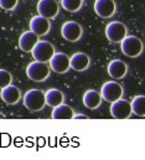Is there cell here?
Segmentation results:
<instances>
[{
  "label": "cell",
  "mask_w": 145,
  "mask_h": 160,
  "mask_svg": "<svg viewBox=\"0 0 145 160\" xmlns=\"http://www.w3.org/2000/svg\"><path fill=\"white\" fill-rule=\"evenodd\" d=\"M24 106L30 111V112H40L45 108L46 101H45V92L41 89L32 88L29 89L22 98Z\"/></svg>",
  "instance_id": "6da1fadb"
},
{
  "label": "cell",
  "mask_w": 145,
  "mask_h": 160,
  "mask_svg": "<svg viewBox=\"0 0 145 160\" xmlns=\"http://www.w3.org/2000/svg\"><path fill=\"white\" fill-rule=\"evenodd\" d=\"M120 50L123 55L130 58H135L142 55L144 50V43L138 36L134 35H127L123 40L120 41Z\"/></svg>",
  "instance_id": "7a4b0ae2"
},
{
  "label": "cell",
  "mask_w": 145,
  "mask_h": 160,
  "mask_svg": "<svg viewBox=\"0 0 145 160\" xmlns=\"http://www.w3.org/2000/svg\"><path fill=\"white\" fill-rule=\"evenodd\" d=\"M50 67L47 62H40L34 61L28 65L26 67V76L28 78L34 82H45L50 76Z\"/></svg>",
  "instance_id": "3957f363"
},
{
  "label": "cell",
  "mask_w": 145,
  "mask_h": 160,
  "mask_svg": "<svg viewBox=\"0 0 145 160\" xmlns=\"http://www.w3.org/2000/svg\"><path fill=\"white\" fill-rule=\"evenodd\" d=\"M99 93H101L103 101L112 103V102H114V101H117V99L123 97L124 89H123L122 84L118 83L117 81H108V82L103 83Z\"/></svg>",
  "instance_id": "277c9868"
},
{
  "label": "cell",
  "mask_w": 145,
  "mask_h": 160,
  "mask_svg": "<svg viewBox=\"0 0 145 160\" xmlns=\"http://www.w3.org/2000/svg\"><path fill=\"white\" fill-rule=\"evenodd\" d=\"M31 52H32V57L35 58V61L48 62L50 58L52 57V55H53L56 51H55V46H53L51 42L43 41V40H38Z\"/></svg>",
  "instance_id": "5b68a950"
},
{
  "label": "cell",
  "mask_w": 145,
  "mask_h": 160,
  "mask_svg": "<svg viewBox=\"0 0 145 160\" xmlns=\"http://www.w3.org/2000/svg\"><path fill=\"white\" fill-rule=\"evenodd\" d=\"M109 109H110L112 117L115 119H128L133 114L130 102L128 99H123V97L112 102Z\"/></svg>",
  "instance_id": "8992f818"
},
{
  "label": "cell",
  "mask_w": 145,
  "mask_h": 160,
  "mask_svg": "<svg viewBox=\"0 0 145 160\" xmlns=\"http://www.w3.org/2000/svg\"><path fill=\"white\" fill-rule=\"evenodd\" d=\"M48 67L55 73L62 75L71 70L70 67V56L63 52H55L48 61Z\"/></svg>",
  "instance_id": "52a82bcc"
},
{
  "label": "cell",
  "mask_w": 145,
  "mask_h": 160,
  "mask_svg": "<svg viewBox=\"0 0 145 160\" xmlns=\"http://www.w3.org/2000/svg\"><path fill=\"white\" fill-rule=\"evenodd\" d=\"M127 35H128V29L120 21H112L106 26V38L110 42L120 43V41Z\"/></svg>",
  "instance_id": "ba28073f"
},
{
  "label": "cell",
  "mask_w": 145,
  "mask_h": 160,
  "mask_svg": "<svg viewBox=\"0 0 145 160\" xmlns=\"http://www.w3.org/2000/svg\"><path fill=\"white\" fill-rule=\"evenodd\" d=\"M61 35L62 38L68 42H77L81 40L83 35L82 25L77 21H66L61 28Z\"/></svg>",
  "instance_id": "9c48e42d"
},
{
  "label": "cell",
  "mask_w": 145,
  "mask_h": 160,
  "mask_svg": "<svg viewBox=\"0 0 145 160\" xmlns=\"http://www.w3.org/2000/svg\"><path fill=\"white\" fill-rule=\"evenodd\" d=\"M36 9L40 16L48 20L55 19L60 11V6L56 0H38Z\"/></svg>",
  "instance_id": "30bf717a"
},
{
  "label": "cell",
  "mask_w": 145,
  "mask_h": 160,
  "mask_svg": "<svg viewBox=\"0 0 145 160\" xmlns=\"http://www.w3.org/2000/svg\"><path fill=\"white\" fill-rule=\"evenodd\" d=\"M94 12L102 18V19H109L115 14L117 5L114 0H96L93 5Z\"/></svg>",
  "instance_id": "8fae6325"
},
{
  "label": "cell",
  "mask_w": 145,
  "mask_h": 160,
  "mask_svg": "<svg viewBox=\"0 0 145 160\" xmlns=\"http://www.w3.org/2000/svg\"><path fill=\"white\" fill-rule=\"evenodd\" d=\"M30 31H32L35 35H37L38 38L41 36H45L50 32V29H51V24H50V20L46 19V18H42L40 15L34 16L31 20H30Z\"/></svg>",
  "instance_id": "7c38bea8"
},
{
  "label": "cell",
  "mask_w": 145,
  "mask_h": 160,
  "mask_svg": "<svg viewBox=\"0 0 145 160\" xmlns=\"http://www.w3.org/2000/svg\"><path fill=\"white\" fill-rule=\"evenodd\" d=\"M0 98L1 101L8 104V106H14L16 103H19V101L21 99V92L20 89L14 86V84H9L4 88H1L0 92Z\"/></svg>",
  "instance_id": "4fadbf2b"
},
{
  "label": "cell",
  "mask_w": 145,
  "mask_h": 160,
  "mask_svg": "<svg viewBox=\"0 0 145 160\" xmlns=\"http://www.w3.org/2000/svg\"><path fill=\"white\" fill-rule=\"evenodd\" d=\"M91 66V57L84 52H76L70 57V67L76 72H83Z\"/></svg>",
  "instance_id": "5bb4252c"
},
{
  "label": "cell",
  "mask_w": 145,
  "mask_h": 160,
  "mask_svg": "<svg viewBox=\"0 0 145 160\" xmlns=\"http://www.w3.org/2000/svg\"><path fill=\"white\" fill-rule=\"evenodd\" d=\"M107 72L113 80H122L128 72V66L122 60H112L107 66Z\"/></svg>",
  "instance_id": "9a60e30c"
},
{
  "label": "cell",
  "mask_w": 145,
  "mask_h": 160,
  "mask_svg": "<svg viewBox=\"0 0 145 160\" xmlns=\"http://www.w3.org/2000/svg\"><path fill=\"white\" fill-rule=\"evenodd\" d=\"M83 106L91 111H94L97 108H99V106L102 104V96L99 93V91L96 89H88L84 92L83 98H82Z\"/></svg>",
  "instance_id": "2e32d148"
},
{
  "label": "cell",
  "mask_w": 145,
  "mask_h": 160,
  "mask_svg": "<svg viewBox=\"0 0 145 160\" xmlns=\"http://www.w3.org/2000/svg\"><path fill=\"white\" fill-rule=\"evenodd\" d=\"M38 41V36L35 35L32 31H25L20 35L19 38V47L24 51V52H31L32 48L35 47V45Z\"/></svg>",
  "instance_id": "e0dca14e"
},
{
  "label": "cell",
  "mask_w": 145,
  "mask_h": 160,
  "mask_svg": "<svg viewBox=\"0 0 145 160\" xmlns=\"http://www.w3.org/2000/svg\"><path fill=\"white\" fill-rule=\"evenodd\" d=\"M45 101H46V106L55 108L65 102V94L62 91L57 88H50L45 92Z\"/></svg>",
  "instance_id": "ac0fdd59"
},
{
  "label": "cell",
  "mask_w": 145,
  "mask_h": 160,
  "mask_svg": "<svg viewBox=\"0 0 145 160\" xmlns=\"http://www.w3.org/2000/svg\"><path fill=\"white\" fill-rule=\"evenodd\" d=\"M73 114H74V111L71 106L61 103L60 106L52 108L51 117L52 119H72Z\"/></svg>",
  "instance_id": "d6986e66"
},
{
  "label": "cell",
  "mask_w": 145,
  "mask_h": 160,
  "mask_svg": "<svg viewBox=\"0 0 145 160\" xmlns=\"http://www.w3.org/2000/svg\"><path fill=\"white\" fill-rule=\"evenodd\" d=\"M130 106H132V113L133 114H135L138 117H145V96H143V94L135 96L132 99Z\"/></svg>",
  "instance_id": "ffe728a7"
},
{
  "label": "cell",
  "mask_w": 145,
  "mask_h": 160,
  "mask_svg": "<svg viewBox=\"0 0 145 160\" xmlns=\"http://www.w3.org/2000/svg\"><path fill=\"white\" fill-rule=\"evenodd\" d=\"M61 5L68 12H77L82 9L83 0H61Z\"/></svg>",
  "instance_id": "44dd1931"
},
{
  "label": "cell",
  "mask_w": 145,
  "mask_h": 160,
  "mask_svg": "<svg viewBox=\"0 0 145 160\" xmlns=\"http://www.w3.org/2000/svg\"><path fill=\"white\" fill-rule=\"evenodd\" d=\"M11 82H12V75L6 70L0 68V89L11 84Z\"/></svg>",
  "instance_id": "7402d4cb"
},
{
  "label": "cell",
  "mask_w": 145,
  "mask_h": 160,
  "mask_svg": "<svg viewBox=\"0 0 145 160\" xmlns=\"http://www.w3.org/2000/svg\"><path fill=\"white\" fill-rule=\"evenodd\" d=\"M19 0H0V8L6 11H11L16 8Z\"/></svg>",
  "instance_id": "603a6c76"
},
{
  "label": "cell",
  "mask_w": 145,
  "mask_h": 160,
  "mask_svg": "<svg viewBox=\"0 0 145 160\" xmlns=\"http://www.w3.org/2000/svg\"><path fill=\"white\" fill-rule=\"evenodd\" d=\"M72 119H88V116L82 114V113H78V114H73Z\"/></svg>",
  "instance_id": "cb8c5ba5"
}]
</instances>
